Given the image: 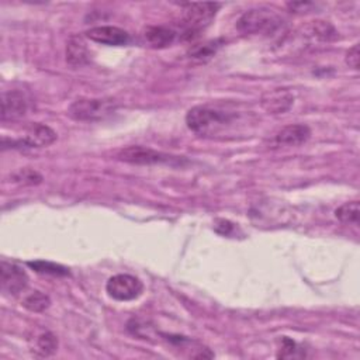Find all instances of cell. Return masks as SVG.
I'll return each mask as SVG.
<instances>
[{"label": "cell", "instance_id": "5", "mask_svg": "<svg viewBox=\"0 0 360 360\" xmlns=\"http://www.w3.org/2000/svg\"><path fill=\"white\" fill-rule=\"evenodd\" d=\"M106 292L116 302H132L142 295L143 284L135 276L116 274L109 279Z\"/></svg>", "mask_w": 360, "mask_h": 360}, {"label": "cell", "instance_id": "25", "mask_svg": "<svg viewBox=\"0 0 360 360\" xmlns=\"http://www.w3.org/2000/svg\"><path fill=\"white\" fill-rule=\"evenodd\" d=\"M314 5L310 3V2H293V3H287V8H289L290 10L293 12H307L310 8H313Z\"/></svg>", "mask_w": 360, "mask_h": 360}, {"label": "cell", "instance_id": "6", "mask_svg": "<svg viewBox=\"0 0 360 360\" xmlns=\"http://www.w3.org/2000/svg\"><path fill=\"white\" fill-rule=\"evenodd\" d=\"M120 161L132 165H161V164H180L178 157L164 154L147 147H128L123 150L118 157Z\"/></svg>", "mask_w": 360, "mask_h": 360}, {"label": "cell", "instance_id": "3", "mask_svg": "<svg viewBox=\"0 0 360 360\" xmlns=\"http://www.w3.org/2000/svg\"><path fill=\"white\" fill-rule=\"evenodd\" d=\"M116 104L109 99H88L82 97L69 106L68 114L77 121H100L111 116Z\"/></svg>", "mask_w": 360, "mask_h": 360}, {"label": "cell", "instance_id": "11", "mask_svg": "<svg viewBox=\"0 0 360 360\" xmlns=\"http://www.w3.org/2000/svg\"><path fill=\"white\" fill-rule=\"evenodd\" d=\"M311 136V130L304 124H292L280 130L274 142L279 147H299L302 143L307 142Z\"/></svg>", "mask_w": 360, "mask_h": 360}, {"label": "cell", "instance_id": "2", "mask_svg": "<svg viewBox=\"0 0 360 360\" xmlns=\"http://www.w3.org/2000/svg\"><path fill=\"white\" fill-rule=\"evenodd\" d=\"M283 24L281 17L272 9H252L238 20V30L242 34H273Z\"/></svg>", "mask_w": 360, "mask_h": 360}, {"label": "cell", "instance_id": "17", "mask_svg": "<svg viewBox=\"0 0 360 360\" xmlns=\"http://www.w3.org/2000/svg\"><path fill=\"white\" fill-rule=\"evenodd\" d=\"M308 34L320 41H334L338 38V31L328 22H314L308 27Z\"/></svg>", "mask_w": 360, "mask_h": 360}, {"label": "cell", "instance_id": "4", "mask_svg": "<svg viewBox=\"0 0 360 360\" xmlns=\"http://www.w3.org/2000/svg\"><path fill=\"white\" fill-rule=\"evenodd\" d=\"M183 23L189 36L205 29L220 9L219 3H186L183 5Z\"/></svg>", "mask_w": 360, "mask_h": 360}, {"label": "cell", "instance_id": "22", "mask_svg": "<svg viewBox=\"0 0 360 360\" xmlns=\"http://www.w3.org/2000/svg\"><path fill=\"white\" fill-rule=\"evenodd\" d=\"M219 42L217 41H211L207 44H201V45H196L193 49H190V55L193 58H198V59H205L210 58L212 54H215L219 48Z\"/></svg>", "mask_w": 360, "mask_h": 360}, {"label": "cell", "instance_id": "19", "mask_svg": "<svg viewBox=\"0 0 360 360\" xmlns=\"http://www.w3.org/2000/svg\"><path fill=\"white\" fill-rule=\"evenodd\" d=\"M31 269H34L37 273L41 274H52V276H66L69 274V270L61 265L45 262V260H34L27 263Z\"/></svg>", "mask_w": 360, "mask_h": 360}, {"label": "cell", "instance_id": "7", "mask_svg": "<svg viewBox=\"0 0 360 360\" xmlns=\"http://www.w3.org/2000/svg\"><path fill=\"white\" fill-rule=\"evenodd\" d=\"M29 284L27 273L16 263L3 260L0 265V285L6 295L17 296Z\"/></svg>", "mask_w": 360, "mask_h": 360}, {"label": "cell", "instance_id": "18", "mask_svg": "<svg viewBox=\"0 0 360 360\" xmlns=\"http://www.w3.org/2000/svg\"><path fill=\"white\" fill-rule=\"evenodd\" d=\"M49 297L41 292H34L23 300V307L31 313H42L49 307Z\"/></svg>", "mask_w": 360, "mask_h": 360}, {"label": "cell", "instance_id": "13", "mask_svg": "<svg viewBox=\"0 0 360 360\" xmlns=\"http://www.w3.org/2000/svg\"><path fill=\"white\" fill-rule=\"evenodd\" d=\"M89 61L91 52L86 47L85 40L81 36H72L66 44V62L70 66L79 68L86 65Z\"/></svg>", "mask_w": 360, "mask_h": 360}, {"label": "cell", "instance_id": "14", "mask_svg": "<svg viewBox=\"0 0 360 360\" xmlns=\"http://www.w3.org/2000/svg\"><path fill=\"white\" fill-rule=\"evenodd\" d=\"M147 42L154 48H165L169 47L176 37V33L168 27H148L146 30Z\"/></svg>", "mask_w": 360, "mask_h": 360}, {"label": "cell", "instance_id": "20", "mask_svg": "<svg viewBox=\"0 0 360 360\" xmlns=\"http://www.w3.org/2000/svg\"><path fill=\"white\" fill-rule=\"evenodd\" d=\"M13 179H15L16 183L26 185V186H34V185H40L42 182V176L40 173H37L36 171H31V169L19 171L13 176Z\"/></svg>", "mask_w": 360, "mask_h": 360}, {"label": "cell", "instance_id": "8", "mask_svg": "<svg viewBox=\"0 0 360 360\" xmlns=\"http://www.w3.org/2000/svg\"><path fill=\"white\" fill-rule=\"evenodd\" d=\"M29 97L20 91H9L2 95V111L0 118L3 123L17 121L23 118L29 111Z\"/></svg>", "mask_w": 360, "mask_h": 360}, {"label": "cell", "instance_id": "9", "mask_svg": "<svg viewBox=\"0 0 360 360\" xmlns=\"http://www.w3.org/2000/svg\"><path fill=\"white\" fill-rule=\"evenodd\" d=\"M56 139V132L44 124L33 125L24 138L17 141H10V146L13 148H42L48 147Z\"/></svg>", "mask_w": 360, "mask_h": 360}, {"label": "cell", "instance_id": "12", "mask_svg": "<svg viewBox=\"0 0 360 360\" xmlns=\"http://www.w3.org/2000/svg\"><path fill=\"white\" fill-rule=\"evenodd\" d=\"M295 103V97L285 91L276 89L262 97V106L269 114H283Z\"/></svg>", "mask_w": 360, "mask_h": 360}, {"label": "cell", "instance_id": "15", "mask_svg": "<svg viewBox=\"0 0 360 360\" xmlns=\"http://www.w3.org/2000/svg\"><path fill=\"white\" fill-rule=\"evenodd\" d=\"M58 349V339L56 336L49 332V331H45V332H41L40 335H37L36 338V349H33L31 352L36 354V356H40V357H48V356H52Z\"/></svg>", "mask_w": 360, "mask_h": 360}, {"label": "cell", "instance_id": "23", "mask_svg": "<svg viewBox=\"0 0 360 360\" xmlns=\"http://www.w3.org/2000/svg\"><path fill=\"white\" fill-rule=\"evenodd\" d=\"M359 44H354L347 52H346V63L353 68V69H359Z\"/></svg>", "mask_w": 360, "mask_h": 360}, {"label": "cell", "instance_id": "1", "mask_svg": "<svg viewBox=\"0 0 360 360\" xmlns=\"http://www.w3.org/2000/svg\"><path fill=\"white\" fill-rule=\"evenodd\" d=\"M233 121V114L207 106H196L186 114L190 131L198 135H214Z\"/></svg>", "mask_w": 360, "mask_h": 360}, {"label": "cell", "instance_id": "24", "mask_svg": "<svg viewBox=\"0 0 360 360\" xmlns=\"http://www.w3.org/2000/svg\"><path fill=\"white\" fill-rule=\"evenodd\" d=\"M214 228H215V231H217L221 235H231L233 231L235 230L234 224L230 223L228 220H219L217 223H215Z\"/></svg>", "mask_w": 360, "mask_h": 360}, {"label": "cell", "instance_id": "16", "mask_svg": "<svg viewBox=\"0 0 360 360\" xmlns=\"http://www.w3.org/2000/svg\"><path fill=\"white\" fill-rule=\"evenodd\" d=\"M359 215H360V208H359L357 200L345 203L335 211V217L345 224H359Z\"/></svg>", "mask_w": 360, "mask_h": 360}, {"label": "cell", "instance_id": "10", "mask_svg": "<svg viewBox=\"0 0 360 360\" xmlns=\"http://www.w3.org/2000/svg\"><path fill=\"white\" fill-rule=\"evenodd\" d=\"M86 37L97 44L109 47H121L130 42V34L114 26H99L86 31Z\"/></svg>", "mask_w": 360, "mask_h": 360}, {"label": "cell", "instance_id": "21", "mask_svg": "<svg viewBox=\"0 0 360 360\" xmlns=\"http://www.w3.org/2000/svg\"><path fill=\"white\" fill-rule=\"evenodd\" d=\"M302 349L297 346V343L290 339V338H283L281 339V349H280V353L277 354V357H281V359H292V357H300L297 353L300 352Z\"/></svg>", "mask_w": 360, "mask_h": 360}]
</instances>
